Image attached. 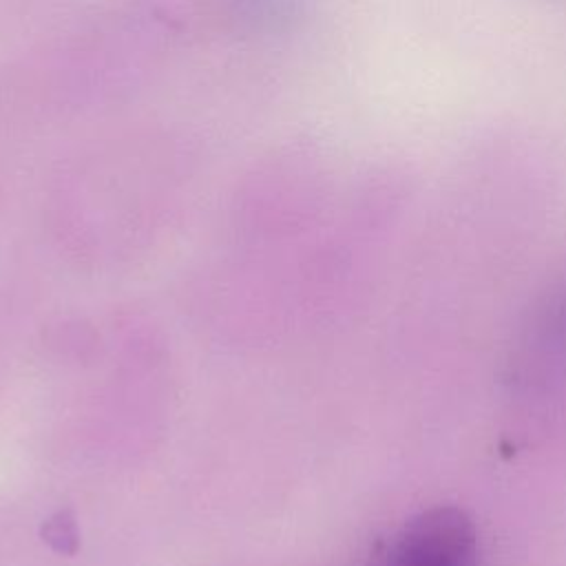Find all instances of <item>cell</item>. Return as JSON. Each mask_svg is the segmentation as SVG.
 I'll use <instances>...</instances> for the list:
<instances>
[{
	"label": "cell",
	"mask_w": 566,
	"mask_h": 566,
	"mask_svg": "<svg viewBox=\"0 0 566 566\" xmlns=\"http://www.w3.org/2000/svg\"><path fill=\"white\" fill-rule=\"evenodd\" d=\"M509 382L526 400L544 402L566 391V276L531 307L513 343Z\"/></svg>",
	"instance_id": "cell-1"
},
{
	"label": "cell",
	"mask_w": 566,
	"mask_h": 566,
	"mask_svg": "<svg viewBox=\"0 0 566 566\" xmlns=\"http://www.w3.org/2000/svg\"><path fill=\"white\" fill-rule=\"evenodd\" d=\"M473 522L455 506H436L409 517L358 566H480Z\"/></svg>",
	"instance_id": "cell-2"
}]
</instances>
